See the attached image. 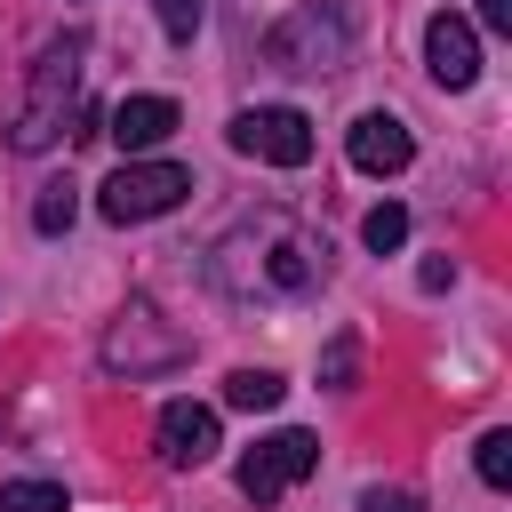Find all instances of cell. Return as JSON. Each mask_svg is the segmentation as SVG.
I'll return each mask as SVG.
<instances>
[{
  "label": "cell",
  "mask_w": 512,
  "mask_h": 512,
  "mask_svg": "<svg viewBox=\"0 0 512 512\" xmlns=\"http://www.w3.org/2000/svg\"><path fill=\"white\" fill-rule=\"evenodd\" d=\"M352 376H360V344L336 336V344L320 352V384H328V392H352Z\"/></svg>",
  "instance_id": "obj_16"
},
{
  "label": "cell",
  "mask_w": 512,
  "mask_h": 512,
  "mask_svg": "<svg viewBox=\"0 0 512 512\" xmlns=\"http://www.w3.org/2000/svg\"><path fill=\"white\" fill-rule=\"evenodd\" d=\"M232 152L248 160H272V168H304L312 160V120L296 104H248L232 120Z\"/></svg>",
  "instance_id": "obj_5"
},
{
  "label": "cell",
  "mask_w": 512,
  "mask_h": 512,
  "mask_svg": "<svg viewBox=\"0 0 512 512\" xmlns=\"http://www.w3.org/2000/svg\"><path fill=\"white\" fill-rule=\"evenodd\" d=\"M360 240H368L376 256H392V248L408 240V208H400V200H384V208H368V224H360Z\"/></svg>",
  "instance_id": "obj_13"
},
{
  "label": "cell",
  "mask_w": 512,
  "mask_h": 512,
  "mask_svg": "<svg viewBox=\"0 0 512 512\" xmlns=\"http://www.w3.org/2000/svg\"><path fill=\"white\" fill-rule=\"evenodd\" d=\"M280 392H288V384H280L272 368H232V384H224V400H232V408H248V416L280 408Z\"/></svg>",
  "instance_id": "obj_12"
},
{
  "label": "cell",
  "mask_w": 512,
  "mask_h": 512,
  "mask_svg": "<svg viewBox=\"0 0 512 512\" xmlns=\"http://www.w3.org/2000/svg\"><path fill=\"white\" fill-rule=\"evenodd\" d=\"M152 8H160V32H168V40H192V32L208 24V0H152Z\"/></svg>",
  "instance_id": "obj_17"
},
{
  "label": "cell",
  "mask_w": 512,
  "mask_h": 512,
  "mask_svg": "<svg viewBox=\"0 0 512 512\" xmlns=\"http://www.w3.org/2000/svg\"><path fill=\"white\" fill-rule=\"evenodd\" d=\"M360 512H424V504H416L408 488H368V496H360Z\"/></svg>",
  "instance_id": "obj_19"
},
{
  "label": "cell",
  "mask_w": 512,
  "mask_h": 512,
  "mask_svg": "<svg viewBox=\"0 0 512 512\" xmlns=\"http://www.w3.org/2000/svg\"><path fill=\"white\" fill-rule=\"evenodd\" d=\"M480 24L488 32H512V0H480Z\"/></svg>",
  "instance_id": "obj_21"
},
{
  "label": "cell",
  "mask_w": 512,
  "mask_h": 512,
  "mask_svg": "<svg viewBox=\"0 0 512 512\" xmlns=\"http://www.w3.org/2000/svg\"><path fill=\"white\" fill-rule=\"evenodd\" d=\"M216 288H232V296H264V304H288V296H312L320 288V272H328V240L304 224V216H288V208H256V216H240L224 240H216Z\"/></svg>",
  "instance_id": "obj_1"
},
{
  "label": "cell",
  "mask_w": 512,
  "mask_h": 512,
  "mask_svg": "<svg viewBox=\"0 0 512 512\" xmlns=\"http://www.w3.org/2000/svg\"><path fill=\"white\" fill-rule=\"evenodd\" d=\"M0 512H64V488L56 480H8L0 488Z\"/></svg>",
  "instance_id": "obj_14"
},
{
  "label": "cell",
  "mask_w": 512,
  "mask_h": 512,
  "mask_svg": "<svg viewBox=\"0 0 512 512\" xmlns=\"http://www.w3.org/2000/svg\"><path fill=\"white\" fill-rule=\"evenodd\" d=\"M80 32H64V40H48L40 56H32V80H24V104H16V120H8V144L16 152H48L72 120H80Z\"/></svg>",
  "instance_id": "obj_2"
},
{
  "label": "cell",
  "mask_w": 512,
  "mask_h": 512,
  "mask_svg": "<svg viewBox=\"0 0 512 512\" xmlns=\"http://www.w3.org/2000/svg\"><path fill=\"white\" fill-rule=\"evenodd\" d=\"M416 280H424V288H448V280H456V264H448V256H424V272H416Z\"/></svg>",
  "instance_id": "obj_20"
},
{
  "label": "cell",
  "mask_w": 512,
  "mask_h": 512,
  "mask_svg": "<svg viewBox=\"0 0 512 512\" xmlns=\"http://www.w3.org/2000/svg\"><path fill=\"white\" fill-rule=\"evenodd\" d=\"M480 480L488 488H512V432H488L480 440Z\"/></svg>",
  "instance_id": "obj_18"
},
{
  "label": "cell",
  "mask_w": 512,
  "mask_h": 512,
  "mask_svg": "<svg viewBox=\"0 0 512 512\" xmlns=\"http://www.w3.org/2000/svg\"><path fill=\"white\" fill-rule=\"evenodd\" d=\"M72 208H80V200H72V184H64V176H56V184H40V200H32V224H40V232H48V240H56V232H64V224H72Z\"/></svg>",
  "instance_id": "obj_15"
},
{
  "label": "cell",
  "mask_w": 512,
  "mask_h": 512,
  "mask_svg": "<svg viewBox=\"0 0 512 512\" xmlns=\"http://www.w3.org/2000/svg\"><path fill=\"white\" fill-rule=\"evenodd\" d=\"M168 360H184V336H176V328H152V312H144V304H136V312H120V328L104 336V368L144 376V368H168Z\"/></svg>",
  "instance_id": "obj_7"
},
{
  "label": "cell",
  "mask_w": 512,
  "mask_h": 512,
  "mask_svg": "<svg viewBox=\"0 0 512 512\" xmlns=\"http://www.w3.org/2000/svg\"><path fill=\"white\" fill-rule=\"evenodd\" d=\"M424 64H432L440 88H472V80H480V40H472V24L440 8V16L424 24Z\"/></svg>",
  "instance_id": "obj_9"
},
{
  "label": "cell",
  "mask_w": 512,
  "mask_h": 512,
  "mask_svg": "<svg viewBox=\"0 0 512 512\" xmlns=\"http://www.w3.org/2000/svg\"><path fill=\"white\" fill-rule=\"evenodd\" d=\"M408 160H416V136H408L392 112H360V120H352V168H360V176H400Z\"/></svg>",
  "instance_id": "obj_10"
},
{
  "label": "cell",
  "mask_w": 512,
  "mask_h": 512,
  "mask_svg": "<svg viewBox=\"0 0 512 512\" xmlns=\"http://www.w3.org/2000/svg\"><path fill=\"white\" fill-rule=\"evenodd\" d=\"M184 192H192V168H176V160H120L112 184L96 192V208H104L112 224H152V216H168Z\"/></svg>",
  "instance_id": "obj_4"
},
{
  "label": "cell",
  "mask_w": 512,
  "mask_h": 512,
  "mask_svg": "<svg viewBox=\"0 0 512 512\" xmlns=\"http://www.w3.org/2000/svg\"><path fill=\"white\" fill-rule=\"evenodd\" d=\"M224 440H216V408H200V400H168L160 408V464H176V472H192V464H208Z\"/></svg>",
  "instance_id": "obj_8"
},
{
  "label": "cell",
  "mask_w": 512,
  "mask_h": 512,
  "mask_svg": "<svg viewBox=\"0 0 512 512\" xmlns=\"http://www.w3.org/2000/svg\"><path fill=\"white\" fill-rule=\"evenodd\" d=\"M176 136V104L168 96H128L120 112H112V144L136 160V152H152V144H168Z\"/></svg>",
  "instance_id": "obj_11"
},
{
  "label": "cell",
  "mask_w": 512,
  "mask_h": 512,
  "mask_svg": "<svg viewBox=\"0 0 512 512\" xmlns=\"http://www.w3.org/2000/svg\"><path fill=\"white\" fill-rule=\"evenodd\" d=\"M312 464H320V440H312V432H272V440H256V448L240 456V496H248V504H272V496H288Z\"/></svg>",
  "instance_id": "obj_6"
},
{
  "label": "cell",
  "mask_w": 512,
  "mask_h": 512,
  "mask_svg": "<svg viewBox=\"0 0 512 512\" xmlns=\"http://www.w3.org/2000/svg\"><path fill=\"white\" fill-rule=\"evenodd\" d=\"M360 40V0H296L288 24L264 32V64L280 72H336Z\"/></svg>",
  "instance_id": "obj_3"
}]
</instances>
